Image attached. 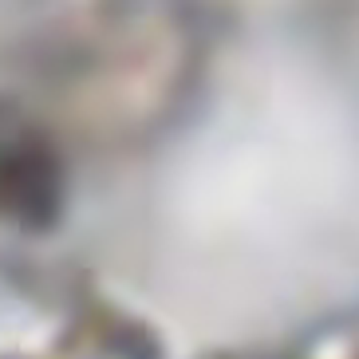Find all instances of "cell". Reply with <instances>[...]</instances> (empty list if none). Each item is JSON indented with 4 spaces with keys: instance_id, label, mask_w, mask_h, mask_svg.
<instances>
[{
    "instance_id": "obj_1",
    "label": "cell",
    "mask_w": 359,
    "mask_h": 359,
    "mask_svg": "<svg viewBox=\"0 0 359 359\" xmlns=\"http://www.w3.org/2000/svg\"><path fill=\"white\" fill-rule=\"evenodd\" d=\"M210 0H83L55 36V107L87 138L158 130L198 83Z\"/></svg>"
},
{
    "instance_id": "obj_2",
    "label": "cell",
    "mask_w": 359,
    "mask_h": 359,
    "mask_svg": "<svg viewBox=\"0 0 359 359\" xmlns=\"http://www.w3.org/2000/svg\"><path fill=\"white\" fill-rule=\"evenodd\" d=\"M72 170L55 127L32 107L0 99V229L43 237L64 222Z\"/></svg>"
},
{
    "instance_id": "obj_3",
    "label": "cell",
    "mask_w": 359,
    "mask_h": 359,
    "mask_svg": "<svg viewBox=\"0 0 359 359\" xmlns=\"http://www.w3.org/2000/svg\"><path fill=\"white\" fill-rule=\"evenodd\" d=\"M0 359H162L150 327L123 308L87 304L52 336L43 351H0Z\"/></svg>"
},
{
    "instance_id": "obj_4",
    "label": "cell",
    "mask_w": 359,
    "mask_h": 359,
    "mask_svg": "<svg viewBox=\"0 0 359 359\" xmlns=\"http://www.w3.org/2000/svg\"><path fill=\"white\" fill-rule=\"evenodd\" d=\"M276 359H359V312L312 327L300 344H292V351Z\"/></svg>"
}]
</instances>
